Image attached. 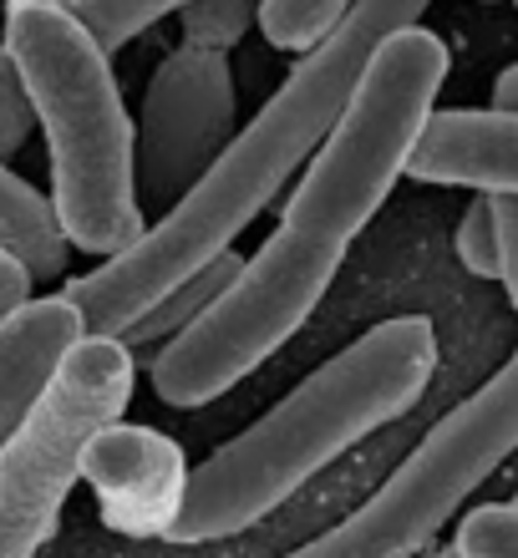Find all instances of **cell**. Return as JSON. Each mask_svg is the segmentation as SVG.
I'll list each match as a JSON object with an SVG mask.
<instances>
[{
	"instance_id": "cell-1",
	"label": "cell",
	"mask_w": 518,
	"mask_h": 558,
	"mask_svg": "<svg viewBox=\"0 0 518 558\" xmlns=\"http://www.w3.org/2000/svg\"><path fill=\"white\" fill-rule=\"evenodd\" d=\"M427 5L432 0H356L341 26L315 51H305L280 92L229 137V147L208 162V173L173 208H164V219L148 223L122 254H107L92 275L67 279L61 294L82 310L87 336H122L178 279L198 275L234 250V239L326 143L382 36L417 26Z\"/></svg>"
},
{
	"instance_id": "cell-2",
	"label": "cell",
	"mask_w": 518,
	"mask_h": 558,
	"mask_svg": "<svg viewBox=\"0 0 518 558\" xmlns=\"http://www.w3.org/2000/svg\"><path fill=\"white\" fill-rule=\"evenodd\" d=\"M432 371H437V336L422 315L371 325L361 340L311 371L280 407H269L260 422L189 472L164 538L208 544L254 529L326 462L366 441L376 426L412 412Z\"/></svg>"
},
{
	"instance_id": "cell-3",
	"label": "cell",
	"mask_w": 518,
	"mask_h": 558,
	"mask_svg": "<svg viewBox=\"0 0 518 558\" xmlns=\"http://www.w3.org/2000/svg\"><path fill=\"white\" fill-rule=\"evenodd\" d=\"M5 51L26 76L51 158V208L67 244L122 254L148 219L137 198V118L112 61L61 0H5Z\"/></svg>"
},
{
	"instance_id": "cell-4",
	"label": "cell",
	"mask_w": 518,
	"mask_h": 558,
	"mask_svg": "<svg viewBox=\"0 0 518 558\" xmlns=\"http://www.w3.org/2000/svg\"><path fill=\"white\" fill-rule=\"evenodd\" d=\"M447 66H453L447 41L422 21L382 36V46L356 76L336 128L300 168V183L285 193L280 229L321 244H351L407 173V158L422 137V122L432 118Z\"/></svg>"
},
{
	"instance_id": "cell-5",
	"label": "cell",
	"mask_w": 518,
	"mask_h": 558,
	"mask_svg": "<svg viewBox=\"0 0 518 558\" xmlns=\"http://www.w3.org/2000/svg\"><path fill=\"white\" fill-rule=\"evenodd\" d=\"M341 259L346 244H321V239L275 229L244 259V269L208 300L204 315L158 345V361H153L158 401L193 412L219 401L250 371H260L326 300V290L341 275Z\"/></svg>"
},
{
	"instance_id": "cell-6",
	"label": "cell",
	"mask_w": 518,
	"mask_h": 558,
	"mask_svg": "<svg viewBox=\"0 0 518 558\" xmlns=\"http://www.w3.org/2000/svg\"><path fill=\"white\" fill-rule=\"evenodd\" d=\"M137 361L118 336H82L46 381L26 422L0 447V558H36L103 426L122 422Z\"/></svg>"
},
{
	"instance_id": "cell-7",
	"label": "cell",
	"mask_w": 518,
	"mask_h": 558,
	"mask_svg": "<svg viewBox=\"0 0 518 558\" xmlns=\"http://www.w3.org/2000/svg\"><path fill=\"white\" fill-rule=\"evenodd\" d=\"M518 437V371L504 366L483 391L437 422L382 493L346 523L285 558H417V548L447 523L473 483H483Z\"/></svg>"
},
{
	"instance_id": "cell-8",
	"label": "cell",
	"mask_w": 518,
	"mask_h": 558,
	"mask_svg": "<svg viewBox=\"0 0 518 558\" xmlns=\"http://www.w3.org/2000/svg\"><path fill=\"white\" fill-rule=\"evenodd\" d=\"M234 122L239 92L229 51L193 41L168 51L137 112V198H164L173 208L229 147Z\"/></svg>"
},
{
	"instance_id": "cell-9",
	"label": "cell",
	"mask_w": 518,
	"mask_h": 558,
	"mask_svg": "<svg viewBox=\"0 0 518 558\" xmlns=\"http://www.w3.org/2000/svg\"><path fill=\"white\" fill-rule=\"evenodd\" d=\"M82 477L97 487L107 523L118 533H168L183 498V457L173 437H158L153 426L112 422L92 437L82 457Z\"/></svg>"
},
{
	"instance_id": "cell-10",
	"label": "cell",
	"mask_w": 518,
	"mask_h": 558,
	"mask_svg": "<svg viewBox=\"0 0 518 558\" xmlns=\"http://www.w3.org/2000/svg\"><path fill=\"white\" fill-rule=\"evenodd\" d=\"M407 178L478 193H518V112L498 107H432Z\"/></svg>"
},
{
	"instance_id": "cell-11",
	"label": "cell",
	"mask_w": 518,
	"mask_h": 558,
	"mask_svg": "<svg viewBox=\"0 0 518 558\" xmlns=\"http://www.w3.org/2000/svg\"><path fill=\"white\" fill-rule=\"evenodd\" d=\"M82 336H87L82 310L67 294H41V300L31 294L26 305L0 315V447L26 422L46 381Z\"/></svg>"
},
{
	"instance_id": "cell-12",
	"label": "cell",
	"mask_w": 518,
	"mask_h": 558,
	"mask_svg": "<svg viewBox=\"0 0 518 558\" xmlns=\"http://www.w3.org/2000/svg\"><path fill=\"white\" fill-rule=\"evenodd\" d=\"M0 244L31 269V279H57L72 265V244L61 234L57 208L0 162Z\"/></svg>"
},
{
	"instance_id": "cell-13",
	"label": "cell",
	"mask_w": 518,
	"mask_h": 558,
	"mask_svg": "<svg viewBox=\"0 0 518 558\" xmlns=\"http://www.w3.org/2000/svg\"><path fill=\"white\" fill-rule=\"evenodd\" d=\"M239 269H244V254H234V250L219 254V259H214V265H204L198 275L178 279L164 300H153V305L143 310V315H137V320L128 325L118 340L128 345V351H143V345H164V340H173L183 325L204 315V305L239 275Z\"/></svg>"
},
{
	"instance_id": "cell-14",
	"label": "cell",
	"mask_w": 518,
	"mask_h": 558,
	"mask_svg": "<svg viewBox=\"0 0 518 558\" xmlns=\"http://www.w3.org/2000/svg\"><path fill=\"white\" fill-rule=\"evenodd\" d=\"M351 5L356 0H260L254 26H260V36L275 51L305 57V51H315L351 15Z\"/></svg>"
},
{
	"instance_id": "cell-15",
	"label": "cell",
	"mask_w": 518,
	"mask_h": 558,
	"mask_svg": "<svg viewBox=\"0 0 518 558\" xmlns=\"http://www.w3.org/2000/svg\"><path fill=\"white\" fill-rule=\"evenodd\" d=\"M61 5H67V11L97 36V46L112 57V51H122L128 41H137L153 21H164L168 11H183L189 0H61Z\"/></svg>"
},
{
	"instance_id": "cell-16",
	"label": "cell",
	"mask_w": 518,
	"mask_h": 558,
	"mask_svg": "<svg viewBox=\"0 0 518 558\" xmlns=\"http://www.w3.org/2000/svg\"><path fill=\"white\" fill-rule=\"evenodd\" d=\"M254 15H260V0H189L183 5V41L229 51L244 41Z\"/></svg>"
},
{
	"instance_id": "cell-17",
	"label": "cell",
	"mask_w": 518,
	"mask_h": 558,
	"mask_svg": "<svg viewBox=\"0 0 518 558\" xmlns=\"http://www.w3.org/2000/svg\"><path fill=\"white\" fill-rule=\"evenodd\" d=\"M36 133V102L26 92V76L11 61V51L0 46V162L15 158Z\"/></svg>"
},
{
	"instance_id": "cell-18",
	"label": "cell",
	"mask_w": 518,
	"mask_h": 558,
	"mask_svg": "<svg viewBox=\"0 0 518 558\" xmlns=\"http://www.w3.org/2000/svg\"><path fill=\"white\" fill-rule=\"evenodd\" d=\"M458 259L483 279H504V259H498V229H493V198H473L458 223Z\"/></svg>"
},
{
	"instance_id": "cell-19",
	"label": "cell",
	"mask_w": 518,
	"mask_h": 558,
	"mask_svg": "<svg viewBox=\"0 0 518 558\" xmlns=\"http://www.w3.org/2000/svg\"><path fill=\"white\" fill-rule=\"evenodd\" d=\"M458 558H518L514 508H478L458 529Z\"/></svg>"
},
{
	"instance_id": "cell-20",
	"label": "cell",
	"mask_w": 518,
	"mask_h": 558,
	"mask_svg": "<svg viewBox=\"0 0 518 558\" xmlns=\"http://www.w3.org/2000/svg\"><path fill=\"white\" fill-rule=\"evenodd\" d=\"M493 229H498V259H504V284L518 290V198L514 193H489Z\"/></svg>"
},
{
	"instance_id": "cell-21",
	"label": "cell",
	"mask_w": 518,
	"mask_h": 558,
	"mask_svg": "<svg viewBox=\"0 0 518 558\" xmlns=\"http://www.w3.org/2000/svg\"><path fill=\"white\" fill-rule=\"evenodd\" d=\"M31 300V269L0 244V315H11L15 305Z\"/></svg>"
},
{
	"instance_id": "cell-22",
	"label": "cell",
	"mask_w": 518,
	"mask_h": 558,
	"mask_svg": "<svg viewBox=\"0 0 518 558\" xmlns=\"http://www.w3.org/2000/svg\"><path fill=\"white\" fill-rule=\"evenodd\" d=\"M493 107H498V112H518V66H504V72H498Z\"/></svg>"
},
{
	"instance_id": "cell-23",
	"label": "cell",
	"mask_w": 518,
	"mask_h": 558,
	"mask_svg": "<svg viewBox=\"0 0 518 558\" xmlns=\"http://www.w3.org/2000/svg\"><path fill=\"white\" fill-rule=\"evenodd\" d=\"M432 558H458V554H432Z\"/></svg>"
}]
</instances>
